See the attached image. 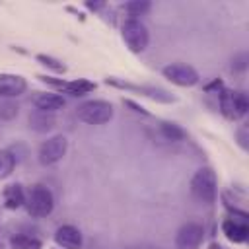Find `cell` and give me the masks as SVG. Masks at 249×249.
<instances>
[{
  "label": "cell",
  "mask_w": 249,
  "mask_h": 249,
  "mask_svg": "<svg viewBox=\"0 0 249 249\" xmlns=\"http://www.w3.org/2000/svg\"><path fill=\"white\" fill-rule=\"evenodd\" d=\"M191 195L200 204H212L218 196V177L212 167H198L191 179Z\"/></svg>",
  "instance_id": "cell-1"
},
{
  "label": "cell",
  "mask_w": 249,
  "mask_h": 249,
  "mask_svg": "<svg viewBox=\"0 0 249 249\" xmlns=\"http://www.w3.org/2000/svg\"><path fill=\"white\" fill-rule=\"evenodd\" d=\"M249 109V99L247 93L241 89H230L226 88L220 95H218V111L222 113L224 119L237 123L247 115Z\"/></svg>",
  "instance_id": "cell-2"
},
{
  "label": "cell",
  "mask_w": 249,
  "mask_h": 249,
  "mask_svg": "<svg viewBox=\"0 0 249 249\" xmlns=\"http://www.w3.org/2000/svg\"><path fill=\"white\" fill-rule=\"evenodd\" d=\"M23 206L31 218H47L54 210V195L47 185L37 183L25 193Z\"/></svg>",
  "instance_id": "cell-3"
},
{
  "label": "cell",
  "mask_w": 249,
  "mask_h": 249,
  "mask_svg": "<svg viewBox=\"0 0 249 249\" xmlns=\"http://www.w3.org/2000/svg\"><path fill=\"white\" fill-rule=\"evenodd\" d=\"M105 84L117 88V89H124V91H132V93H140L142 97H148L156 103H175V95L160 86H146V84H132V82H126L123 78H117V76H107L105 78Z\"/></svg>",
  "instance_id": "cell-4"
},
{
  "label": "cell",
  "mask_w": 249,
  "mask_h": 249,
  "mask_svg": "<svg viewBox=\"0 0 249 249\" xmlns=\"http://www.w3.org/2000/svg\"><path fill=\"white\" fill-rule=\"evenodd\" d=\"M121 35L124 45L128 47V51L132 53H144L148 49L150 43V31L146 27V23L142 19H134V18H126L121 25Z\"/></svg>",
  "instance_id": "cell-5"
},
{
  "label": "cell",
  "mask_w": 249,
  "mask_h": 249,
  "mask_svg": "<svg viewBox=\"0 0 249 249\" xmlns=\"http://www.w3.org/2000/svg\"><path fill=\"white\" fill-rule=\"evenodd\" d=\"M76 115H78V119L82 123L97 126V124L109 123L113 119V115H115V109L105 99H88L76 109Z\"/></svg>",
  "instance_id": "cell-6"
},
{
  "label": "cell",
  "mask_w": 249,
  "mask_h": 249,
  "mask_svg": "<svg viewBox=\"0 0 249 249\" xmlns=\"http://www.w3.org/2000/svg\"><path fill=\"white\" fill-rule=\"evenodd\" d=\"M66 152H68V138L64 134H54V136H49L45 142H41L37 160L41 165L51 167V165H56L66 156Z\"/></svg>",
  "instance_id": "cell-7"
},
{
  "label": "cell",
  "mask_w": 249,
  "mask_h": 249,
  "mask_svg": "<svg viewBox=\"0 0 249 249\" xmlns=\"http://www.w3.org/2000/svg\"><path fill=\"white\" fill-rule=\"evenodd\" d=\"M161 74L165 80H169L171 84L179 88H193L200 82L198 72L191 64H185V62H171L161 68Z\"/></svg>",
  "instance_id": "cell-8"
},
{
  "label": "cell",
  "mask_w": 249,
  "mask_h": 249,
  "mask_svg": "<svg viewBox=\"0 0 249 249\" xmlns=\"http://www.w3.org/2000/svg\"><path fill=\"white\" fill-rule=\"evenodd\" d=\"M204 241V226L200 222H185L175 233V249H200Z\"/></svg>",
  "instance_id": "cell-9"
},
{
  "label": "cell",
  "mask_w": 249,
  "mask_h": 249,
  "mask_svg": "<svg viewBox=\"0 0 249 249\" xmlns=\"http://www.w3.org/2000/svg\"><path fill=\"white\" fill-rule=\"evenodd\" d=\"M222 233L226 235V239H230L231 243H245L249 237V224L247 218L241 216H226L222 222Z\"/></svg>",
  "instance_id": "cell-10"
},
{
  "label": "cell",
  "mask_w": 249,
  "mask_h": 249,
  "mask_svg": "<svg viewBox=\"0 0 249 249\" xmlns=\"http://www.w3.org/2000/svg\"><path fill=\"white\" fill-rule=\"evenodd\" d=\"M54 243L58 249H82L84 235L82 231L72 224H62L54 230Z\"/></svg>",
  "instance_id": "cell-11"
},
{
  "label": "cell",
  "mask_w": 249,
  "mask_h": 249,
  "mask_svg": "<svg viewBox=\"0 0 249 249\" xmlns=\"http://www.w3.org/2000/svg\"><path fill=\"white\" fill-rule=\"evenodd\" d=\"M27 89V80L19 74L12 72H2L0 74V97L16 99Z\"/></svg>",
  "instance_id": "cell-12"
},
{
  "label": "cell",
  "mask_w": 249,
  "mask_h": 249,
  "mask_svg": "<svg viewBox=\"0 0 249 249\" xmlns=\"http://www.w3.org/2000/svg\"><path fill=\"white\" fill-rule=\"evenodd\" d=\"M27 124L33 132L37 134H47L56 126V115L49 113V111H41V109H33L27 117Z\"/></svg>",
  "instance_id": "cell-13"
},
{
  "label": "cell",
  "mask_w": 249,
  "mask_h": 249,
  "mask_svg": "<svg viewBox=\"0 0 249 249\" xmlns=\"http://www.w3.org/2000/svg\"><path fill=\"white\" fill-rule=\"evenodd\" d=\"M66 105L64 95L56 93V91H37V95H33V107L41 109V111H49V113H56Z\"/></svg>",
  "instance_id": "cell-14"
},
{
  "label": "cell",
  "mask_w": 249,
  "mask_h": 249,
  "mask_svg": "<svg viewBox=\"0 0 249 249\" xmlns=\"http://www.w3.org/2000/svg\"><path fill=\"white\" fill-rule=\"evenodd\" d=\"M25 189L19 183H10L2 191V204L8 210H18L25 204Z\"/></svg>",
  "instance_id": "cell-15"
},
{
  "label": "cell",
  "mask_w": 249,
  "mask_h": 249,
  "mask_svg": "<svg viewBox=\"0 0 249 249\" xmlns=\"http://www.w3.org/2000/svg\"><path fill=\"white\" fill-rule=\"evenodd\" d=\"M8 245H10V249H41L43 247L41 239L35 233H31V231L12 233L8 237Z\"/></svg>",
  "instance_id": "cell-16"
},
{
  "label": "cell",
  "mask_w": 249,
  "mask_h": 249,
  "mask_svg": "<svg viewBox=\"0 0 249 249\" xmlns=\"http://www.w3.org/2000/svg\"><path fill=\"white\" fill-rule=\"evenodd\" d=\"M95 88H97L95 82L86 80V78H76V80H68V82H64L62 93H68L70 97H84V95L91 93Z\"/></svg>",
  "instance_id": "cell-17"
},
{
  "label": "cell",
  "mask_w": 249,
  "mask_h": 249,
  "mask_svg": "<svg viewBox=\"0 0 249 249\" xmlns=\"http://www.w3.org/2000/svg\"><path fill=\"white\" fill-rule=\"evenodd\" d=\"M158 130H160L161 138L167 142H185L187 140V130L173 121H160Z\"/></svg>",
  "instance_id": "cell-18"
},
{
  "label": "cell",
  "mask_w": 249,
  "mask_h": 249,
  "mask_svg": "<svg viewBox=\"0 0 249 249\" xmlns=\"http://www.w3.org/2000/svg\"><path fill=\"white\" fill-rule=\"evenodd\" d=\"M16 165H18V160L12 154V150L10 148H2L0 150V179L10 177L14 173V169H16Z\"/></svg>",
  "instance_id": "cell-19"
},
{
  "label": "cell",
  "mask_w": 249,
  "mask_h": 249,
  "mask_svg": "<svg viewBox=\"0 0 249 249\" xmlns=\"http://www.w3.org/2000/svg\"><path fill=\"white\" fill-rule=\"evenodd\" d=\"M123 8H124V12L128 14V18L140 19V16H146V14L152 10V2H148V0H130V2H126Z\"/></svg>",
  "instance_id": "cell-20"
},
{
  "label": "cell",
  "mask_w": 249,
  "mask_h": 249,
  "mask_svg": "<svg viewBox=\"0 0 249 249\" xmlns=\"http://www.w3.org/2000/svg\"><path fill=\"white\" fill-rule=\"evenodd\" d=\"M35 60H37L41 66H45V68H49L51 72H54V74H64V72H66V64H64L62 60L51 56V54L39 53V54H35Z\"/></svg>",
  "instance_id": "cell-21"
},
{
  "label": "cell",
  "mask_w": 249,
  "mask_h": 249,
  "mask_svg": "<svg viewBox=\"0 0 249 249\" xmlns=\"http://www.w3.org/2000/svg\"><path fill=\"white\" fill-rule=\"evenodd\" d=\"M19 113V105L14 99L0 97V121H14Z\"/></svg>",
  "instance_id": "cell-22"
},
{
  "label": "cell",
  "mask_w": 249,
  "mask_h": 249,
  "mask_svg": "<svg viewBox=\"0 0 249 249\" xmlns=\"http://www.w3.org/2000/svg\"><path fill=\"white\" fill-rule=\"evenodd\" d=\"M247 66H249V54H247V51L235 53L231 56V60H230V70L233 74H243L247 70Z\"/></svg>",
  "instance_id": "cell-23"
},
{
  "label": "cell",
  "mask_w": 249,
  "mask_h": 249,
  "mask_svg": "<svg viewBox=\"0 0 249 249\" xmlns=\"http://www.w3.org/2000/svg\"><path fill=\"white\" fill-rule=\"evenodd\" d=\"M235 142H237V146L243 152L249 150V128H247V124H239L237 126V130H235Z\"/></svg>",
  "instance_id": "cell-24"
},
{
  "label": "cell",
  "mask_w": 249,
  "mask_h": 249,
  "mask_svg": "<svg viewBox=\"0 0 249 249\" xmlns=\"http://www.w3.org/2000/svg\"><path fill=\"white\" fill-rule=\"evenodd\" d=\"M224 89H226V86H224V82H222L220 78H214L212 82L204 84V91H206V93H210V95H216V97H218Z\"/></svg>",
  "instance_id": "cell-25"
},
{
  "label": "cell",
  "mask_w": 249,
  "mask_h": 249,
  "mask_svg": "<svg viewBox=\"0 0 249 249\" xmlns=\"http://www.w3.org/2000/svg\"><path fill=\"white\" fill-rule=\"evenodd\" d=\"M123 105L124 107H128L132 113H136V115H142V117H150V113L142 107V105H138L136 101H132V99H123Z\"/></svg>",
  "instance_id": "cell-26"
},
{
  "label": "cell",
  "mask_w": 249,
  "mask_h": 249,
  "mask_svg": "<svg viewBox=\"0 0 249 249\" xmlns=\"http://www.w3.org/2000/svg\"><path fill=\"white\" fill-rule=\"evenodd\" d=\"M123 249H161L160 245H152V243H134V245H126Z\"/></svg>",
  "instance_id": "cell-27"
},
{
  "label": "cell",
  "mask_w": 249,
  "mask_h": 249,
  "mask_svg": "<svg viewBox=\"0 0 249 249\" xmlns=\"http://www.w3.org/2000/svg\"><path fill=\"white\" fill-rule=\"evenodd\" d=\"M84 6H86L88 10H91V12H99V10L105 8V2H86Z\"/></svg>",
  "instance_id": "cell-28"
},
{
  "label": "cell",
  "mask_w": 249,
  "mask_h": 249,
  "mask_svg": "<svg viewBox=\"0 0 249 249\" xmlns=\"http://www.w3.org/2000/svg\"><path fill=\"white\" fill-rule=\"evenodd\" d=\"M6 245H8V237L4 233V228L0 226V249H6Z\"/></svg>",
  "instance_id": "cell-29"
},
{
  "label": "cell",
  "mask_w": 249,
  "mask_h": 249,
  "mask_svg": "<svg viewBox=\"0 0 249 249\" xmlns=\"http://www.w3.org/2000/svg\"><path fill=\"white\" fill-rule=\"evenodd\" d=\"M208 249H226V247H222V245H218V243H210Z\"/></svg>",
  "instance_id": "cell-30"
}]
</instances>
